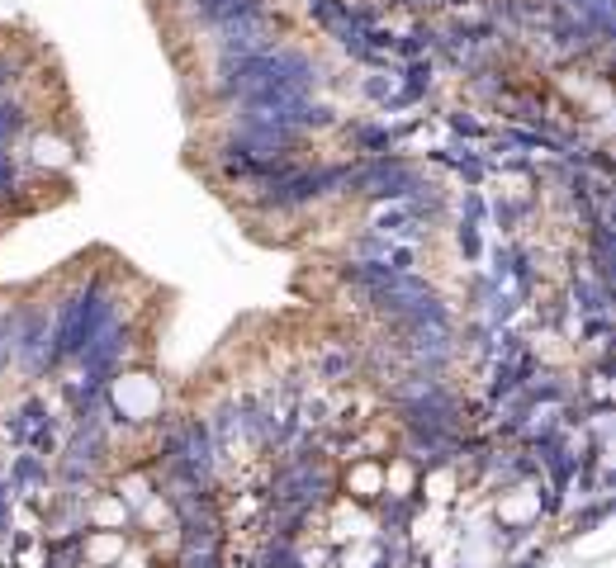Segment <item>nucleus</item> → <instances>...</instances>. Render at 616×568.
Returning a JSON list of instances; mask_svg holds the SVG:
<instances>
[{"label": "nucleus", "instance_id": "1", "mask_svg": "<svg viewBox=\"0 0 616 568\" xmlns=\"http://www.w3.org/2000/svg\"><path fill=\"white\" fill-rule=\"evenodd\" d=\"M20 128H24V114L14 105H0V147H10V138H20Z\"/></svg>", "mask_w": 616, "mask_h": 568}, {"label": "nucleus", "instance_id": "2", "mask_svg": "<svg viewBox=\"0 0 616 568\" xmlns=\"http://www.w3.org/2000/svg\"><path fill=\"white\" fill-rule=\"evenodd\" d=\"M261 568H299V559H294V549H290V540H280V545H271V549H265V559H261Z\"/></svg>", "mask_w": 616, "mask_h": 568}, {"label": "nucleus", "instance_id": "3", "mask_svg": "<svg viewBox=\"0 0 616 568\" xmlns=\"http://www.w3.org/2000/svg\"><path fill=\"white\" fill-rule=\"evenodd\" d=\"M10 180H14V166H10V157H5V147H0V194L10 190Z\"/></svg>", "mask_w": 616, "mask_h": 568}]
</instances>
